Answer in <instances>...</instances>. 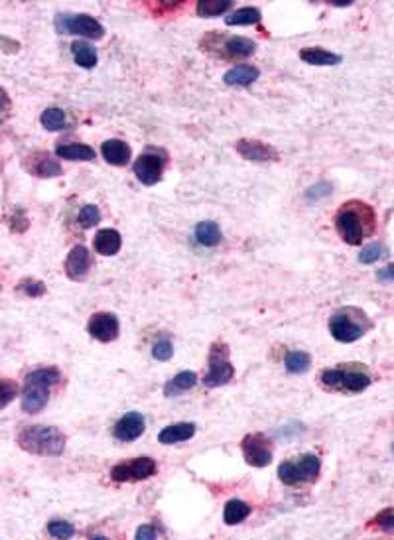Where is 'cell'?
Listing matches in <instances>:
<instances>
[{
    "mask_svg": "<svg viewBox=\"0 0 394 540\" xmlns=\"http://www.w3.org/2000/svg\"><path fill=\"white\" fill-rule=\"evenodd\" d=\"M335 229L347 245H361L377 229V215L369 204L351 199L339 207L335 215Z\"/></svg>",
    "mask_w": 394,
    "mask_h": 540,
    "instance_id": "obj_1",
    "label": "cell"
},
{
    "mask_svg": "<svg viewBox=\"0 0 394 540\" xmlns=\"http://www.w3.org/2000/svg\"><path fill=\"white\" fill-rule=\"evenodd\" d=\"M18 446L34 456H61L66 448V438L54 426H26L18 434Z\"/></svg>",
    "mask_w": 394,
    "mask_h": 540,
    "instance_id": "obj_2",
    "label": "cell"
},
{
    "mask_svg": "<svg viewBox=\"0 0 394 540\" xmlns=\"http://www.w3.org/2000/svg\"><path fill=\"white\" fill-rule=\"evenodd\" d=\"M321 385L333 393H363L370 385V375L361 363H349L347 367L325 369L321 373Z\"/></svg>",
    "mask_w": 394,
    "mask_h": 540,
    "instance_id": "obj_3",
    "label": "cell"
},
{
    "mask_svg": "<svg viewBox=\"0 0 394 540\" xmlns=\"http://www.w3.org/2000/svg\"><path fill=\"white\" fill-rule=\"evenodd\" d=\"M59 381L58 369H38L26 376L22 391V410L28 414L40 412L49 401V389Z\"/></svg>",
    "mask_w": 394,
    "mask_h": 540,
    "instance_id": "obj_4",
    "label": "cell"
},
{
    "mask_svg": "<svg viewBox=\"0 0 394 540\" xmlns=\"http://www.w3.org/2000/svg\"><path fill=\"white\" fill-rule=\"evenodd\" d=\"M367 329H370L369 318L355 308L339 310L329 319V331L341 344H353L361 339L367 334Z\"/></svg>",
    "mask_w": 394,
    "mask_h": 540,
    "instance_id": "obj_5",
    "label": "cell"
},
{
    "mask_svg": "<svg viewBox=\"0 0 394 540\" xmlns=\"http://www.w3.org/2000/svg\"><path fill=\"white\" fill-rule=\"evenodd\" d=\"M203 48L211 54H217L219 58L237 61L255 54L256 41L245 36H223L219 32H209V36L203 40Z\"/></svg>",
    "mask_w": 394,
    "mask_h": 540,
    "instance_id": "obj_6",
    "label": "cell"
},
{
    "mask_svg": "<svg viewBox=\"0 0 394 540\" xmlns=\"http://www.w3.org/2000/svg\"><path fill=\"white\" fill-rule=\"evenodd\" d=\"M320 458L313 456V454H305L302 458L290 459V461L280 464L278 477L284 485L296 487V485H304V483L315 481L318 475H320Z\"/></svg>",
    "mask_w": 394,
    "mask_h": 540,
    "instance_id": "obj_7",
    "label": "cell"
},
{
    "mask_svg": "<svg viewBox=\"0 0 394 540\" xmlns=\"http://www.w3.org/2000/svg\"><path fill=\"white\" fill-rule=\"evenodd\" d=\"M235 376V367L229 361V347L225 344H213L209 349V371L203 376V385L209 389L227 385Z\"/></svg>",
    "mask_w": 394,
    "mask_h": 540,
    "instance_id": "obj_8",
    "label": "cell"
},
{
    "mask_svg": "<svg viewBox=\"0 0 394 540\" xmlns=\"http://www.w3.org/2000/svg\"><path fill=\"white\" fill-rule=\"evenodd\" d=\"M56 26H58V32L83 36L89 40H101L105 36V28L89 14H61L56 20Z\"/></svg>",
    "mask_w": 394,
    "mask_h": 540,
    "instance_id": "obj_9",
    "label": "cell"
},
{
    "mask_svg": "<svg viewBox=\"0 0 394 540\" xmlns=\"http://www.w3.org/2000/svg\"><path fill=\"white\" fill-rule=\"evenodd\" d=\"M156 471L158 464L152 458H134L131 461L116 464L111 469V479L118 483L142 481V479H148V477L156 475Z\"/></svg>",
    "mask_w": 394,
    "mask_h": 540,
    "instance_id": "obj_10",
    "label": "cell"
},
{
    "mask_svg": "<svg viewBox=\"0 0 394 540\" xmlns=\"http://www.w3.org/2000/svg\"><path fill=\"white\" fill-rule=\"evenodd\" d=\"M241 450L245 456V461L253 467H266L272 461L271 442L264 434H248L241 442Z\"/></svg>",
    "mask_w": 394,
    "mask_h": 540,
    "instance_id": "obj_11",
    "label": "cell"
},
{
    "mask_svg": "<svg viewBox=\"0 0 394 540\" xmlns=\"http://www.w3.org/2000/svg\"><path fill=\"white\" fill-rule=\"evenodd\" d=\"M164 164L166 160L156 152H146L142 154L134 162L132 170H134V176L138 178L144 186H154L158 181L162 180V174H164Z\"/></svg>",
    "mask_w": 394,
    "mask_h": 540,
    "instance_id": "obj_12",
    "label": "cell"
},
{
    "mask_svg": "<svg viewBox=\"0 0 394 540\" xmlns=\"http://www.w3.org/2000/svg\"><path fill=\"white\" fill-rule=\"evenodd\" d=\"M235 148L248 162H276L280 158L278 150L263 140H238Z\"/></svg>",
    "mask_w": 394,
    "mask_h": 540,
    "instance_id": "obj_13",
    "label": "cell"
},
{
    "mask_svg": "<svg viewBox=\"0 0 394 540\" xmlns=\"http://www.w3.org/2000/svg\"><path fill=\"white\" fill-rule=\"evenodd\" d=\"M89 334L91 337H95L97 341H103V344L115 341L118 337V319L115 314L98 311L89 319Z\"/></svg>",
    "mask_w": 394,
    "mask_h": 540,
    "instance_id": "obj_14",
    "label": "cell"
},
{
    "mask_svg": "<svg viewBox=\"0 0 394 540\" xmlns=\"http://www.w3.org/2000/svg\"><path fill=\"white\" fill-rule=\"evenodd\" d=\"M146 430V420L140 412H126L124 416L118 418V422L113 428V434L121 442H132Z\"/></svg>",
    "mask_w": 394,
    "mask_h": 540,
    "instance_id": "obj_15",
    "label": "cell"
},
{
    "mask_svg": "<svg viewBox=\"0 0 394 540\" xmlns=\"http://www.w3.org/2000/svg\"><path fill=\"white\" fill-rule=\"evenodd\" d=\"M24 168L36 178H58L61 176V164L49 154L36 152L24 160Z\"/></svg>",
    "mask_w": 394,
    "mask_h": 540,
    "instance_id": "obj_16",
    "label": "cell"
},
{
    "mask_svg": "<svg viewBox=\"0 0 394 540\" xmlns=\"http://www.w3.org/2000/svg\"><path fill=\"white\" fill-rule=\"evenodd\" d=\"M91 269V254L83 245L74 246L66 261V274L71 280H83L89 274Z\"/></svg>",
    "mask_w": 394,
    "mask_h": 540,
    "instance_id": "obj_17",
    "label": "cell"
},
{
    "mask_svg": "<svg viewBox=\"0 0 394 540\" xmlns=\"http://www.w3.org/2000/svg\"><path fill=\"white\" fill-rule=\"evenodd\" d=\"M101 154L113 166H126L131 162V146L123 140H107L101 146Z\"/></svg>",
    "mask_w": 394,
    "mask_h": 540,
    "instance_id": "obj_18",
    "label": "cell"
},
{
    "mask_svg": "<svg viewBox=\"0 0 394 540\" xmlns=\"http://www.w3.org/2000/svg\"><path fill=\"white\" fill-rule=\"evenodd\" d=\"M93 245H95V251L103 256H113L121 251L123 246V239H121V233L115 229H101L93 239Z\"/></svg>",
    "mask_w": 394,
    "mask_h": 540,
    "instance_id": "obj_19",
    "label": "cell"
},
{
    "mask_svg": "<svg viewBox=\"0 0 394 540\" xmlns=\"http://www.w3.org/2000/svg\"><path fill=\"white\" fill-rule=\"evenodd\" d=\"M196 434V424L191 422H180V424H172L164 428L160 434H158V442L166 444V446H172V444L186 442L189 438H193Z\"/></svg>",
    "mask_w": 394,
    "mask_h": 540,
    "instance_id": "obj_20",
    "label": "cell"
},
{
    "mask_svg": "<svg viewBox=\"0 0 394 540\" xmlns=\"http://www.w3.org/2000/svg\"><path fill=\"white\" fill-rule=\"evenodd\" d=\"M56 154L59 158H64V160H74V162H93L97 154H95V150L87 144H59L56 148Z\"/></svg>",
    "mask_w": 394,
    "mask_h": 540,
    "instance_id": "obj_21",
    "label": "cell"
},
{
    "mask_svg": "<svg viewBox=\"0 0 394 540\" xmlns=\"http://www.w3.org/2000/svg\"><path fill=\"white\" fill-rule=\"evenodd\" d=\"M261 71L253 66H235L231 67L229 71L225 74L223 81L227 85H238V87H246L251 83H255L258 79Z\"/></svg>",
    "mask_w": 394,
    "mask_h": 540,
    "instance_id": "obj_22",
    "label": "cell"
},
{
    "mask_svg": "<svg viewBox=\"0 0 394 540\" xmlns=\"http://www.w3.org/2000/svg\"><path fill=\"white\" fill-rule=\"evenodd\" d=\"M300 58L304 59L305 64L310 66H339L341 64V56L331 54L328 49L321 48H305L300 51Z\"/></svg>",
    "mask_w": 394,
    "mask_h": 540,
    "instance_id": "obj_23",
    "label": "cell"
},
{
    "mask_svg": "<svg viewBox=\"0 0 394 540\" xmlns=\"http://www.w3.org/2000/svg\"><path fill=\"white\" fill-rule=\"evenodd\" d=\"M197 383V375L193 371H181L180 375H176L170 379L164 385L166 396H178V394L186 393L189 389H193Z\"/></svg>",
    "mask_w": 394,
    "mask_h": 540,
    "instance_id": "obj_24",
    "label": "cell"
},
{
    "mask_svg": "<svg viewBox=\"0 0 394 540\" xmlns=\"http://www.w3.org/2000/svg\"><path fill=\"white\" fill-rule=\"evenodd\" d=\"M71 54H74L75 64L83 69H91V67L97 66V51L87 41H74Z\"/></svg>",
    "mask_w": 394,
    "mask_h": 540,
    "instance_id": "obj_25",
    "label": "cell"
},
{
    "mask_svg": "<svg viewBox=\"0 0 394 540\" xmlns=\"http://www.w3.org/2000/svg\"><path fill=\"white\" fill-rule=\"evenodd\" d=\"M196 239L199 245L203 246H215L221 243V229H219V225L213 221H203L199 223L196 227Z\"/></svg>",
    "mask_w": 394,
    "mask_h": 540,
    "instance_id": "obj_26",
    "label": "cell"
},
{
    "mask_svg": "<svg viewBox=\"0 0 394 540\" xmlns=\"http://www.w3.org/2000/svg\"><path fill=\"white\" fill-rule=\"evenodd\" d=\"M251 511H253V507H251V505H246L245 501L233 499V501H229L227 505H225V513H223V519H225V523L233 526V524L243 523L246 516L251 515Z\"/></svg>",
    "mask_w": 394,
    "mask_h": 540,
    "instance_id": "obj_27",
    "label": "cell"
},
{
    "mask_svg": "<svg viewBox=\"0 0 394 540\" xmlns=\"http://www.w3.org/2000/svg\"><path fill=\"white\" fill-rule=\"evenodd\" d=\"M261 20H263V14H261V10L246 6V9H238L237 12L229 14V16L225 18V24H227V26H253V24H258Z\"/></svg>",
    "mask_w": 394,
    "mask_h": 540,
    "instance_id": "obj_28",
    "label": "cell"
},
{
    "mask_svg": "<svg viewBox=\"0 0 394 540\" xmlns=\"http://www.w3.org/2000/svg\"><path fill=\"white\" fill-rule=\"evenodd\" d=\"M41 124H44V129H48L51 132H58L67 129V115L58 109V106H51V109H46L44 113H41Z\"/></svg>",
    "mask_w": 394,
    "mask_h": 540,
    "instance_id": "obj_29",
    "label": "cell"
},
{
    "mask_svg": "<svg viewBox=\"0 0 394 540\" xmlns=\"http://www.w3.org/2000/svg\"><path fill=\"white\" fill-rule=\"evenodd\" d=\"M229 9H231L229 0H201V2H197L196 12H197V16H201V18H213V16H221V14H225Z\"/></svg>",
    "mask_w": 394,
    "mask_h": 540,
    "instance_id": "obj_30",
    "label": "cell"
},
{
    "mask_svg": "<svg viewBox=\"0 0 394 540\" xmlns=\"http://www.w3.org/2000/svg\"><path fill=\"white\" fill-rule=\"evenodd\" d=\"M284 365H286V369L290 373H294V375H304L305 371L310 369V365H312V359H310V355L304 351H292L286 355Z\"/></svg>",
    "mask_w": 394,
    "mask_h": 540,
    "instance_id": "obj_31",
    "label": "cell"
},
{
    "mask_svg": "<svg viewBox=\"0 0 394 540\" xmlns=\"http://www.w3.org/2000/svg\"><path fill=\"white\" fill-rule=\"evenodd\" d=\"M369 529L386 532V534H394V507L385 509V511H380L375 519H370Z\"/></svg>",
    "mask_w": 394,
    "mask_h": 540,
    "instance_id": "obj_32",
    "label": "cell"
},
{
    "mask_svg": "<svg viewBox=\"0 0 394 540\" xmlns=\"http://www.w3.org/2000/svg\"><path fill=\"white\" fill-rule=\"evenodd\" d=\"M77 221H79V225H81L83 229H91V227H95V225L101 221V211H98L97 205H85L81 211H79Z\"/></svg>",
    "mask_w": 394,
    "mask_h": 540,
    "instance_id": "obj_33",
    "label": "cell"
},
{
    "mask_svg": "<svg viewBox=\"0 0 394 540\" xmlns=\"http://www.w3.org/2000/svg\"><path fill=\"white\" fill-rule=\"evenodd\" d=\"M48 534L54 539H71L75 534V529L66 521H51L48 524Z\"/></svg>",
    "mask_w": 394,
    "mask_h": 540,
    "instance_id": "obj_34",
    "label": "cell"
},
{
    "mask_svg": "<svg viewBox=\"0 0 394 540\" xmlns=\"http://www.w3.org/2000/svg\"><path fill=\"white\" fill-rule=\"evenodd\" d=\"M386 254V249L385 245H378V243H375V245H369V246H365L361 251V254H359V262H363V264H373V262H377L380 256H385Z\"/></svg>",
    "mask_w": 394,
    "mask_h": 540,
    "instance_id": "obj_35",
    "label": "cell"
},
{
    "mask_svg": "<svg viewBox=\"0 0 394 540\" xmlns=\"http://www.w3.org/2000/svg\"><path fill=\"white\" fill-rule=\"evenodd\" d=\"M152 355L158 361H170L173 355V345L170 344V339H160L152 347Z\"/></svg>",
    "mask_w": 394,
    "mask_h": 540,
    "instance_id": "obj_36",
    "label": "cell"
},
{
    "mask_svg": "<svg viewBox=\"0 0 394 540\" xmlns=\"http://www.w3.org/2000/svg\"><path fill=\"white\" fill-rule=\"evenodd\" d=\"M20 290L24 292L26 296H32V298H36V296H41V294H46V284L44 282H40V280H22L20 282Z\"/></svg>",
    "mask_w": 394,
    "mask_h": 540,
    "instance_id": "obj_37",
    "label": "cell"
},
{
    "mask_svg": "<svg viewBox=\"0 0 394 540\" xmlns=\"http://www.w3.org/2000/svg\"><path fill=\"white\" fill-rule=\"evenodd\" d=\"M18 393V386L14 383H10L9 379H4L2 381V409L4 406H9V402L16 396Z\"/></svg>",
    "mask_w": 394,
    "mask_h": 540,
    "instance_id": "obj_38",
    "label": "cell"
},
{
    "mask_svg": "<svg viewBox=\"0 0 394 540\" xmlns=\"http://www.w3.org/2000/svg\"><path fill=\"white\" fill-rule=\"evenodd\" d=\"M378 280H383V282H394V262L393 264H388L385 269H380L377 272Z\"/></svg>",
    "mask_w": 394,
    "mask_h": 540,
    "instance_id": "obj_39",
    "label": "cell"
},
{
    "mask_svg": "<svg viewBox=\"0 0 394 540\" xmlns=\"http://www.w3.org/2000/svg\"><path fill=\"white\" fill-rule=\"evenodd\" d=\"M136 539H156V529L154 526H140L136 531Z\"/></svg>",
    "mask_w": 394,
    "mask_h": 540,
    "instance_id": "obj_40",
    "label": "cell"
},
{
    "mask_svg": "<svg viewBox=\"0 0 394 540\" xmlns=\"http://www.w3.org/2000/svg\"><path fill=\"white\" fill-rule=\"evenodd\" d=\"M393 451H394V444H393Z\"/></svg>",
    "mask_w": 394,
    "mask_h": 540,
    "instance_id": "obj_41",
    "label": "cell"
}]
</instances>
